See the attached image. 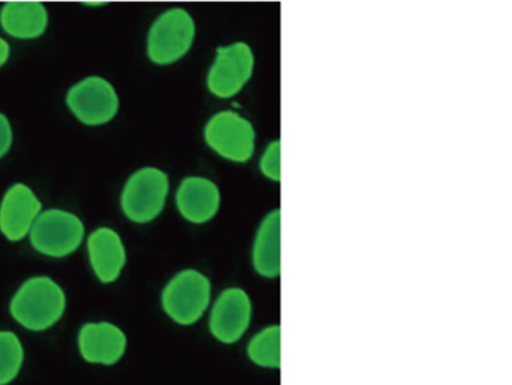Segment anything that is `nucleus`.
<instances>
[{
	"label": "nucleus",
	"instance_id": "obj_1",
	"mask_svg": "<svg viewBox=\"0 0 512 385\" xmlns=\"http://www.w3.org/2000/svg\"><path fill=\"white\" fill-rule=\"evenodd\" d=\"M66 296L47 276L27 279L12 297V318L30 332H44L59 323L65 314Z\"/></svg>",
	"mask_w": 512,
	"mask_h": 385
},
{
	"label": "nucleus",
	"instance_id": "obj_2",
	"mask_svg": "<svg viewBox=\"0 0 512 385\" xmlns=\"http://www.w3.org/2000/svg\"><path fill=\"white\" fill-rule=\"evenodd\" d=\"M84 239V225L74 213L62 209L42 212L30 231V245L51 258L74 254Z\"/></svg>",
	"mask_w": 512,
	"mask_h": 385
},
{
	"label": "nucleus",
	"instance_id": "obj_3",
	"mask_svg": "<svg viewBox=\"0 0 512 385\" xmlns=\"http://www.w3.org/2000/svg\"><path fill=\"white\" fill-rule=\"evenodd\" d=\"M212 285L203 273L185 270L171 279L162 294V306L168 317L182 326H191L209 308Z\"/></svg>",
	"mask_w": 512,
	"mask_h": 385
},
{
	"label": "nucleus",
	"instance_id": "obj_4",
	"mask_svg": "<svg viewBox=\"0 0 512 385\" xmlns=\"http://www.w3.org/2000/svg\"><path fill=\"white\" fill-rule=\"evenodd\" d=\"M195 23L188 11L173 8L159 15L147 41V53L158 65H168L185 56L194 42Z\"/></svg>",
	"mask_w": 512,
	"mask_h": 385
},
{
	"label": "nucleus",
	"instance_id": "obj_5",
	"mask_svg": "<svg viewBox=\"0 0 512 385\" xmlns=\"http://www.w3.org/2000/svg\"><path fill=\"white\" fill-rule=\"evenodd\" d=\"M168 176L158 168H143L132 174L122 194V210L132 222L146 224L158 218L168 194Z\"/></svg>",
	"mask_w": 512,
	"mask_h": 385
},
{
	"label": "nucleus",
	"instance_id": "obj_6",
	"mask_svg": "<svg viewBox=\"0 0 512 385\" xmlns=\"http://www.w3.org/2000/svg\"><path fill=\"white\" fill-rule=\"evenodd\" d=\"M66 105L84 125H104L116 116L119 96L110 81L92 75L68 90Z\"/></svg>",
	"mask_w": 512,
	"mask_h": 385
},
{
	"label": "nucleus",
	"instance_id": "obj_7",
	"mask_svg": "<svg viewBox=\"0 0 512 385\" xmlns=\"http://www.w3.org/2000/svg\"><path fill=\"white\" fill-rule=\"evenodd\" d=\"M206 141L224 158L246 162L254 155V126L236 111H222L207 123Z\"/></svg>",
	"mask_w": 512,
	"mask_h": 385
},
{
	"label": "nucleus",
	"instance_id": "obj_8",
	"mask_svg": "<svg viewBox=\"0 0 512 385\" xmlns=\"http://www.w3.org/2000/svg\"><path fill=\"white\" fill-rule=\"evenodd\" d=\"M254 71V53L245 42L219 47L209 72V89L219 98H231L248 83Z\"/></svg>",
	"mask_w": 512,
	"mask_h": 385
},
{
	"label": "nucleus",
	"instance_id": "obj_9",
	"mask_svg": "<svg viewBox=\"0 0 512 385\" xmlns=\"http://www.w3.org/2000/svg\"><path fill=\"white\" fill-rule=\"evenodd\" d=\"M41 210L42 203L35 192L24 183H15L0 203V231L9 242H20L32 231Z\"/></svg>",
	"mask_w": 512,
	"mask_h": 385
},
{
	"label": "nucleus",
	"instance_id": "obj_10",
	"mask_svg": "<svg viewBox=\"0 0 512 385\" xmlns=\"http://www.w3.org/2000/svg\"><path fill=\"white\" fill-rule=\"evenodd\" d=\"M251 299L240 288H230L219 296L210 318V330L218 341L234 344L240 341L251 323Z\"/></svg>",
	"mask_w": 512,
	"mask_h": 385
},
{
	"label": "nucleus",
	"instance_id": "obj_11",
	"mask_svg": "<svg viewBox=\"0 0 512 385\" xmlns=\"http://www.w3.org/2000/svg\"><path fill=\"white\" fill-rule=\"evenodd\" d=\"M81 357L93 365H116L126 351V336L111 323H89L78 333Z\"/></svg>",
	"mask_w": 512,
	"mask_h": 385
},
{
	"label": "nucleus",
	"instance_id": "obj_12",
	"mask_svg": "<svg viewBox=\"0 0 512 385\" xmlns=\"http://www.w3.org/2000/svg\"><path fill=\"white\" fill-rule=\"evenodd\" d=\"M90 264L96 278L104 284L117 281L126 264V251L122 239L111 228H98L87 240Z\"/></svg>",
	"mask_w": 512,
	"mask_h": 385
},
{
	"label": "nucleus",
	"instance_id": "obj_13",
	"mask_svg": "<svg viewBox=\"0 0 512 385\" xmlns=\"http://www.w3.org/2000/svg\"><path fill=\"white\" fill-rule=\"evenodd\" d=\"M221 206V192L212 180L188 177L177 191V207L194 224L210 221Z\"/></svg>",
	"mask_w": 512,
	"mask_h": 385
},
{
	"label": "nucleus",
	"instance_id": "obj_14",
	"mask_svg": "<svg viewBox=\"0 0 512 385\" xmlns=\"http://www.w3.org/2000/svg\"><path fill=\"white\" fill-rule=\"evenodd\" d=\"M0 24L12 38H39L47 30L48 11L41 2L5 3L0 9Z\"/></svg>",
	"mask_w": 512,
	"mask_h": 385
},
{
	"label": "nucleus",
	"instance_id": "obj_15",
	"mask_svg": "<svg viewBox=\"0 0 512 385\" xmlns=\"http://www.w3.org/2000/svg\"><path fill=\"white\" fill-rule=\"evenodd\" d=\"M280 260V210L265 216L256 234L254 266L264 278H277L282 270Z\"/></svg>",
	"mask_w": 512,
	"mask_h": 385
},
{
	"label": "nucleus",
	"instance_id": "obj_16",
	"mask_svg": "<svg viewBox=\"0 0 512 385\" xmlns=\"http://www.w3.org/2000/svg\"><path fill=\"white\" fill-rule=\"evenodd\" d=\"M248 353L255 365L270 369L280 368V327H268L259 332L249 344Z\"/></svg>",
	"mask_w": 512,
	"mask_h": 385
},
{
	"label": "nucleus",
	"instance_id": "obj_17",
	"mask_svg": "<svg viewBox=\"0 0 512 385\" xmlns=\"http://www.w3.org/2000/svg\"><path fill=\"white\" fill-rule=\"evenodd\" d=\"M23 344L15 333L0 332V385L11 384L23 368Z\"/></svg>",
	"mask_w": 512,
	"mask_h": 385
},
{
	"label": "nucleus",
	"instance_id": "obj_18",
	"mask_svg": "<svg viewBox=\"0 0 512 385\" xmlns=\"http://www.w3.org/2000/svg\"><path fill=\"white\" fill-rule=\"evenodd\" d=\"M261 170L265 176L279 182L282 171H280V141H274L265 150L261 159Z\"/></svg>",
	"mask_w": 512,
	"mask_h": 385
},
{
	"label": "nucleus",
	"instance_id": "obj_19",
	"mask_svg": "<svg viewBox=\"0 0 512 385\" xmlns=\"http://www.w3.org/2000/svg\"><path fill=\"white\" fill-rule=\"evenodd\" d=\"M12 138L14 135H12L11 122L5 114L0 113V159L11 150Z\"/></svg>",
	"mask_w": 512,
	"mask_h": 385
},
{
	"label": "nucleus",
	"instance_id": "obj_20",
	"mask_svg": "<svg viewBox=\"0 0 512 385\" xmlns=\"http://www.w3.org/2000/svg\"><path fill=\"white\" fill-rule=\"evenodd\" d=\"M9 54H11V47L5 39L0 38V68L8 62Z\"/></svg>",
	"mask_w": 512,
	"mask_h": 385
}]
</instances>
